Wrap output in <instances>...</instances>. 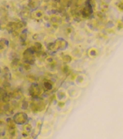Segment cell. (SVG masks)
Returning a JSON list of instances; mask_svg holds the SVG:
<instances>
[{"mask_svg": "<svg viewBox=\"0 0 123 139\" xmlns=\"http://www.w3.org/2000/svg\"><path fill=\"white\" fill-rule=\"evenodd\" d=\"M27 121V115L25 113H17L14 116V121L17 124H24Z\"/></svg>", "mask_w": 123, "mask_h": 139, "instance_id": "cell-1", "label": "cell"}, {"mask_svg": "<svg viewBox=\"0 0 123 139\" xmlns=\"http://www.w3.org/2000/svg\"><path fill=\"white\" fill-rule=\"evenodd\" d=\"M92 13H93V9H92L91 5L88 4L87 6H85L84 8V9H83L82 15L84 18H87V17H89L92 14Z\"/></svg>", "mask_w": 123, "mask_h": 139, "instance_id": "cell-2", "label": "cell"}, {"mask_svg": "<svg viewBox=\"0 0 123 139\" xmlns=\"http://www.w3.org/2000/svg\"><path fill=\"white\" fill-rule=\"evenodd\" d=\"M6 29L9 32H14L18 29V23H14V22L9 23Z\"/></svg>", "mask_w": 123, "mask_h": 139, "instance_id": "cell-3", "label": "cell"}, {"mask_svg": "<svg viewBox=\"0 0 123 139\" xmlns=\"http://www.w3.org/2000/svg\"><path fill=\"white\" fill-rule=\"evenodd\" d=\"M7 25H8V24H7L6 21L4 20V19H2V20H0V30H3L4 29L7 28Z\"/></svg>", "mask_w": 123, "mask_h": 139, "instance_id": "cell-4", "label": "cell"}, {"mask_svg": "<svg viewBox=\"0 0 123 139\" xmlns=\"http://www.w3.org/2000/svg\"><path fill=\"white\" fill-rule=\"evenodd\" d=\"M45 87H46V88H47V89H51V88H52L51 84H50V83H48V82L45 83Z\"/></svg>", "mask_w": 123, "mask_h": 139, "instance_id": "cell-5", "label": "cell"}, {"mask_svg": "<svg viewBox=\"0 0 123 139\" xmlns=\"http://www.w3.org/2000/svg\"><path fill=\"white\" fill-rule=\"evenodd\" d=\"M63 61L66 62V63H68V62H70L71 61V57H69V56H65L64 58H63Z\"/></svg>", "mask_w": 123, "mask_h": 139, "instance_id": "cell-6", "label": "cell"}, {"mask_svg": "<svg viewBox=\"0 0 123 139\" xmlns=\"http://www.w3.org/2000/svg\"><path fill=\"white\" fill-rule=\"evenodd\" d=\"M4 46H5L4 42H3V40H0V50H1V49H3Z\"/></svg>", "mask_w": 123, "mask_h": 139, "instance_id": "cell-7", "label": "cell"}]
</instances>
